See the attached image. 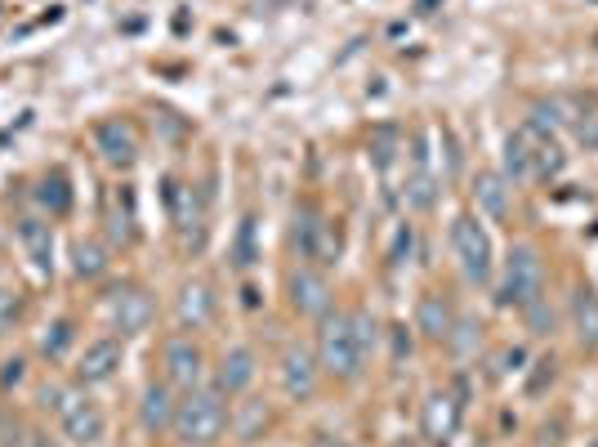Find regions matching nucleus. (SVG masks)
<instances>
[{
  "instance_id": "nucleus-1",
  "label": "nucleus",
  "mask_w": 598,
  "mask_h": 447,
  "mask_svg": "<svg viewBox=\"0 0 598 447\" xmlns=\"http://www.w3.org/2000/svg\"><path fill=\"white\" fill-rule=\"evenodd\" d=\"M366 363V345L358 336L353 313H326L317 331V367L331 372L335 380H358Z\"/></svg>"
},
{
  "instance_id": "nucleus-2",
  "label": "nucleus",
  "mask_w": 598,
  "mask_h": 447,
  "mask_svg": "<svg viewBox=\"0 0 598 447\" xmlns=\"http://www.w3.org/2000/svg\"><path fill=\"white\" fill-rule=\"evenodd\" d=\"M228 425V407H224V394L219 389H188L179 398V412H175V434L188 447H210L224 434Z\"/></svg>"
},
{
  "instance_id": "nucleus-3",
  "label": "nucleus",
  "mask_w": 598,
  "mask_h": 447,
  "mask_svg": "<svg viewBox=\"0 0 598 447\" xmlns=\"http://www.w3.org/2000/svg\"><path fill=\"white\" fill-rule=\"evenodd\" d=\"M540 282H545V264H540V251H536V246H527V242L509 246L505 278H500V304L527 309L532 300H540Z\"/></svg>"
},
{
  "instance_id": "nucleus-4",
  "label": "nucleus",
  "mask_w": 598,
  "mask_h": 447,
  "mask_svg": "<svg viewBox=\"0 0 598 447\" xmlns=\"http://www.w3.org/2000/svg\"><path fill=\"white\" fill-rule=\"evenodd\" d=\"M451 251H456L460 273H465L469 282H487L491 278V237L474 215H460V220L451 224Z\"/></svg>"
},
{
  "instance_id": "nucleus-5",
  "label": "nucleus",
  "mask_w": 598,
  "mask_h": 447,
  "mask_svg": "<svg viewBox=\"0 0 598 447\" xmlns=\"http://www.w3.org/2000/svg\"><path fill=\"white\" fill-rule=\"evenodd\" d=\"M103 309H108L112 331H121V336H143L152 327V318H157V304L143 287H117Z\"/></svg>"
},
{
  "instance_id": "nucleus-6",
  "label": "nucleus",
  "mask_w": 598,
  "mask_h": 447,
  "mask_svg": "<svg viewBox=\"0 0 598 447\" xmlns=\"http://www.w3.org/2000/svg\"><path fill=\"white\" fill-rule=\"evenodd\" d=\"M59 430H63L67 443L90 447V443H99L103 434H108V416H103V407L94 403V398L76 394L72 403H67L63 412H59Z\"/></svg>"
},
{
  "instance_id": "nucleus-7",
  "label": "nucleus",
  "mask_w": 598,
  "mask_h": 447,
  "mask_svg": "<svg viewBox=\"0 0 598 447\" xmlns=\"http://www.w3.org/2000/svg\"><path fill=\"white\" fill-rule=\"evenodd\" d=\"M161 367H166V380L175 389H197L201 385V349L192 336H170L166 345H161Z\"/></svg>"
},
{
  "instance_id": "nucleus-8",
  "label": "nucleus",
  "mask_w": 598,
  "mask_h": 447,
  "mask_svg": "<svg viewBox=\"0 0 598 447\" xmlns=\"http://www.w3.org/2000/svg\"><path fill=\"white\" fill-rule=\"evenodd\" d=\"M94 148L103 152L108 166H134V157H139V135H134L130 121L108 117V121L94 126Z\"/></svg>"
},
{
  "instance_id": "nucleus-9",
  "label": "nucleus",
  "mask_w": 598,
  "mask_h": 447,
  "mask_svg": "<svg viewBox=\"0 0 598 447\" xmlns=\"http://www.w3.org/2000/svg\"><path fill=\"white\" fill-rule=\"evenodd\" d=\"M175 412H179V398H175V385L170 380H152L139 398V425L148 434H161V430H175Z\"/></svg>"
},
{
  "instance_id": "nucleus-10",
  "label": "nucleus",
  "mask_w": 598,
  "mask_h": 447,
  "mask_svg": "<svg viewBox=\"0 0 598 447\" xmlns=\"http://www.w3.org/2000/svg\"><path fill=\"white\" fill-rule=\"evenodd\" d=\"M282 389L291 403H304V398H313L317 389V358L308 354L304 345H291L282 354Z\"/></svg>"
},
{
  "instance_id": "nucleus-11",
  "label": "nucleus",
  "mask_w": 598,
  "mask_h": 447,
  "mask_svg": "<svg viewBox=\"0 0 598 447\" xmlns=\"http://www.w3.org/2000/svg\"><path fill=\"white\" fill-rule=\"evenodd\" d=\"M121 367V340L103 336V340H90L81 354V363H76V380L81 385H103V380H112Z\"/></svg>"
},
{
  "instance_id": "nucleus-12",
  "label": "nucleus",
  "mask_w": 598,
  "mask_h": 447,
  "mask_svg": "<svg viewBox=\"0 0 598 447\" xmlns=\"http://www.w3.org/2000/svg\"><path fill=\"white\" fill-rule=\"evenodd\" d=\"M291 304H295V313H304V318H326V313H331V287H326L322 273L295 269L291 273Z\"/></svg>"
},
{
  "instance_id": "nucleus-13",
  "label": "nucleus",
  "mask_w": 598,
  "mask_h": 447,
  "mask_svg": "<svg viewBox=\"0 0 598 447\" xmlns=\"http://www.w3.org/2000/svg\"><path fill=\"white\" fill-rule=\"evenodd\" d=\"M250 380H255V354H250L246 345L228 349L224 358H219V372H215V389L224 398H237L250 389Z\"/></svg>"
},
{
  "instance_id": "nucleus-14",
  "label": "nucleus",
  "mask_w": 598,
  "mask_h": 447,
  "mask_svg": "<svg viewBox=\"0 0 598 447\" xmlns=\"http://www.w3.org/2000/svg\"><path fill=\"white\" fill-rule=\"evenodd\" d=\"M18 242H23L27 260L36 273H54V228L45 220H18Z\"/></svg>"
},
{
  "instance_id": "nucleus-15",
  "label": "nucleus",
  "mask_w": 598,
  "mask_h": 447,
  "mask_svg": "<svg viewBox=\"0 0 598 447\" xmlns=\"http://www.w3.org/2000/svg\"><path fill=\"white\" fill-rule=\"evenodd\" d=\"M567 309H572V331L581 340V349H598V296L590 287H576Z\"/></svg>"
},
{
  "instance_id": "nucleus-16",
  "label": "nucleus",
  "mask_w": 598,
  "mask_h": 447,
  "mask_svg": "<svg viewBox=\"0 0 598 447\" xmlns=\"http://www.w3.org/2000/svg\"><path fill=\"white\" fill-rule=\"evenodd\" d=\"M456 416H460L456 398H451V394H433L429 403H424V439H429V443H447L451 430H456Z\"/></svg>"
},
{
  "instance_id": "nucleus-17",
  "label": "nucleus",
  "mask_w": 598,
  "mask_h": 447,
  "mask_svg": "<svg viewBox=\"0 0 598 447\" xmlns=\"http://www.w3.org/2000/svg\"><path fill=\"white\" fill-rule=\"evenodd\" d=\"M505 179H509V184H523V179H536L532 135H527V130H514V135L505 139Z\"/></svg>"
},
{
  "instance_id": "nucleus-18",
  "label": "nucleus",
  "mask_w": 598,
  "mask_h": 447,
  "mask_svg": "<svg viewBox=\"0 0 598 447\" xmlns=\"http://www.w3.org/2000/svg\"><path fill=\"white\" fill-rule=\"evenodd\" d=\"M416 327L429 340H451V327H456V318H451V304L442 300V296H424L420 309H416Z\"/></svg>"
},
{
  "instance_id": "nucleus-19",
  "label": "nucleus",
  "mask_w": 598,
  "mask_h": 447,
  "mask_svg": "<svg viewBox=\"0 0 598 447\" xmlns=\"http://www.w3.org/2000/svg\"><path fill=\"white\" fill-rule=\"evenodd\" d=\"M474 197H478V211L482 215H491V220H509V188H505V179L500 175H478V184H474Z\"/></svg>"
},
{
  "instance_id": "nucleus-20",
  "label": "nucleus",
  "mask_w": 598,
  "mask_h": 447,
  "mask_svg": "<svg viewBox=\"0 0 598 447\" xmlns=\"http://www.w3.org/2000/svg\"><path fill=\"white\" fill-rule=\"evenodd\" d=\"M179 322L192 331L210 322V291L201 287V282H188V287L179 291Z\"/></svg>"
},
{
  "instance_id": "nucleus-21",
  "label": "nucleus",
  "mask_w": 598,
  "mask_h": 447,
  "mask_svg": "<svg viewBox=\"0 0 598 447\" xmlns=\"http://www.w3.org/2000/svg\"><path fill=\"white\" fill-rule=\"evenodd\" d=\"M36 202H41L50 215H67V211H72V188H67V175H59V170H54V175H45L41 184H36Z\"/></svg>"
},
{
  "instance_id": "nucleus-22",
  "label": "nucleus",
  "mask_w": 598,
  "mask_h": 447,
  "mask_svg": "<svg viewBox=\"0 0 598 447\" xmlns=\"http://www.w3.org/2000/svg\"><path fill=\"white\" fill-rule=\"evenodd\" d=\"M317 237H322V220H317L313 206H299L295 211V246L304 260H317Z\"/></svg>"
},
{
  "instance_id": "nucleus-23",
  "label": "nucleus",
  "mask_w": 598,
  "mask_h": 447,
  "mask_svg": "<svg viewBox=\"0 0 598 447\" xmlns=\"http://www.w3.org/2000/svg\"><path fill=\"white\" fill-rule=\"evenodd\" d=\"M76 278H103L108 269V255H103L99 242H76Z\"/></svg>"
},
{
  "instance_id": "nucleus-24",
  "label": "nucleus",
  "mask_w": 598,
  "mask_h": 447,
  "mask_svg": "<svg viewBox=\"0 0 598 447\" xmlns=\"http://www.w3.org/2000/svg\"><path fill=\"white\" fill-rule=\"evenodd\" d=\"M67 345H72V322L59 318L54 327H45V336H41V345H36V349H41L45 358H63Z\"/></svg>"
},
{
  "instance_id": "nucleus-25",
  "label": "nucleus",
  "mask_w": 598,
  "mask_h": 447,
  "mask_svg": "<svg viewBox=\"0 0 598 447\" xmlns=\"http://www.w3.org/2000/svg\"><path fill=\"white\" fill-rule=\"evenodd\" d=\"M523 313H527V327H532L536 336H549V331H554V313H549L545 296H540V300H532V304H527Z\"/></svg>"
},
{
  "instance_id": "nucleus-26",
  "label": "nucleus",
  "mask_w": 598,
  "mask_h": 447,
  "mask_svg": "<svg viewBox=\"0 0 598 447\" xmlns=\"http://www.w3.org/2000/svg\"><path fill=\"white\" fill-rule=\"evenodd\" d=\"M72 398H76V389H72V385H45V389H41V403H45V407H50V412H54V416H59V412H63V407H67V403H72Z\"/></svg>"
},
{
  "instance_id": "nucleus-27",
  "label": "nucleus",
  "mask_w": 598,
  "mask_h": 447,
  "mask_svg": "<svg viewBox=\"0 0 598 447\" xmlns=\"http://www.w3.org/2000/svg\"><path fill=\"white\" fill-rule=\"evenodd\" d=\"M18 313V296H9V291H0V336H5V327L14 322Z\"/></svg>"
},
{
  "instance_id": "nucleus-28",
  "label": "nucleus",
  "mask_w": 598,
  "mask_h": 447,
  "mask_svg": "<svg viewBox=\"0 0 598 447\" xmlns=\"http://www.w3.org/2000/svg\"><path fill=\"white\" fill-rule=\"evenodd\" d=\"M23 358H9V363H5V372H0V385H5V389H14L18 385V380H23Z\"/></svg>"
},
{
  "instance_id": "nucleus-29",
  "label": "nucleus",
  "mask_w": 598,
  "mask_h": 447,
  "mask_svg": "<svg viewBox=\"0 0 598 447\" xmlns=\"http://www.w3.org/2000/svg\"><path fill=\"white\" fill-rule=\"evenodd\" d=\"M402 255H411V224L398 233V242H393V264H402Z\"/></svg>"
},
{
  "instance_id": "nucleus-30",
  "label": "nucleus",
  "mask_w": 598,
  "mask_h": 447,
  "mask_svg": "<svg viewBox=\"0 0 598 447\" xmlns=\"http://www.w3.org/2000/svg\"><path fill=\"white\" fill-rule=\"evenodd\" d=\"M237 264H250V224L241 228V260Z\"/></svg>"
}]
</instances>
